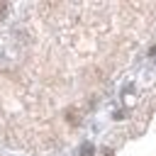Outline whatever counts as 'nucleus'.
<instances>
[{"label":"nucleus","mask_w":156,"mask_h":156,"mask_svg":"<svg viewBox=\"0 0 156 156\" xmlns=\"http://www.w3.org/2000/svg\"><path fill=\"white\" fill-rule=\"evenodd\" d=\"M149 56H156V46H151V49H149Z\"/></svg>","instance_id":"7ed1b4c3"},{"label":"nucleus","mask_w":156,"mask_h":156,"mask_svg":"<svg viewBox=\"0 0 156 156\" xmlns=\"http://www.w3.org/2000/svg\"><path fill=\"white\" fill-rule=\"evenodd\" d=\"M105 156H112V151H110V149H107V151H105Z\"/></svg>","instance_id":"39448f33"},{"label":"nucleus","mask_w":156,"mask_h":156,"mask_svg":"<svg viewBox=\"0 0 156 156\" xmlns=\"http://www.w3.org/2000/svg\"><path fill=\"white\" fill-rule=\"evenodd\" d=\"M5 10H7V5H5V2H0V15H2Z\"/></svg>","instance_id":"20e7f679"},{"label":"nucleus","mask_w":156,"mask_h":156,"mask_svg":"<svg viewBox=\"0 0 156 156\" xmlns=\"http://www.w3.org/2000/svg\"><path fill=\"white\" fill-rule=\"evenodd\" d=\"M80 156H93V146H90V144H83V149H80Z\"/></svg>","instance_id":"f257e3e1"},{"label":"nucleus","mask_w":156,"mask_h":156,"mask_svg":"<svg viewBox=\"0 0 156 156\" xmlns=\"http://www.w3.org/2000/svg\"><path fill=\"white\" fill-rule=\"evenodd\" d=\"M68 122H71V124H78V117H76V112H68Z\"/></svg>","instance_id":"f03ea898"}]
</instances>
